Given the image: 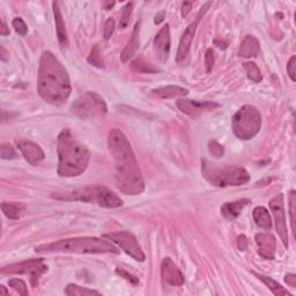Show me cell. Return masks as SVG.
I'll use <instances>...</instances> for the list:
<instances>
[{"label": "cell", "instance_id": "1", "mask_svg": "<svg viewBox=\"0 0 296 296\" xmlns=\"http://www.w3.org/2000/svg\"><path fill=\"white\" fill-rule=\"evenodd\" d=\"M109 151L115 161L116 184L123 193L138 195L145 191V183L130 141L121 130L112 129L108 136Z\"/></svg>", "mask_w": 296, "mask_h": 296}, {"label": "cell", "instance_id": "2", "mask_svg": "<svg viewBox=\"0 0 296 296\" xmlns=\"http://www.w3.org/2000/svg\"><path fill=\"white\" fill-rule=\"evenodd\" d=\"M37 90L40 96L52 106L66 102L72 93L66 68L51 51H44L40 59Z\"/></svg>", "mask_w": 296, "mask_h": 296}, {"label": "cell", "instance_id": "3", "mask_svg": "<svg viewBox=\"0 0 296 296\" xmlns=\"http://www.w3.org/2000/svg\"><path fill=\"white\" fill-rule=\"evenodd\" d=\"M58 175L61 177H76L87 169L90 151L81 144L71 130H63L57 139Z\"/></svg>", "mask_w": 296, "mask_h": 296}, {"label": "cell", "instance_id": "4", "mask_svg": "<svg viewBox=\"0 0 296 296\" xmlns=\"http://www.w3.org/2000/svg\"><path fill=\"white\" fill-rule=\"evenodd\" d=\"M38 253H78V254H103L120 253L112 242L107 239L98 238H73L59 240L57 242L41 244L35 248Z\"/></svg>", "mask_w": 296, "mask_h": 296}, {"label": "cell", "instance_id": "5", "mask_svg": "<svg viewBox=\"0 0 296 296\" xmlns=\"http://www.w3.org/2000/svg\"><path fill=\"white\" fill-rule=\"evenodd\" d=\"M51 197L64 202H81L96 204L106 208H118L123 206V200L104 185H90L83 189H76L65 192L52 193Z\"/></svg>", "mask_w": 296, "mask_h": 296}, {"label": "cell", "instance_id": "6", "mask_svg": "<svg viewBox=\"0 0 296 296\" xmlns=\"http://www.w3.org/2000/svg\"><path fill=\"white\" fill-rule=\"evenodd\" d=\"M202 174L209 184L218 188L241 186L250 181V174L243 167L218 165L208 160L202 161Z\"/></svg>", "mask_w": 296, "mask_h": 296}, {"label": "cell", "instance_id": "7", "mask_svg": "<svg viewBox=\"0 0 296 296\" xmlns=\"http://www.w3.org/2000/svg\"><path fill=\"white\" fill-rule=\"evenodd\" d=\"M234 134L241 140H251L262 127V115L253 106H243L231 120Z\"/></svg>", "mask_w": 296, "mask_h": 296}, {"label": "cell", "instance_id": "8", "mask_svg": "<svg viewBox=\"0 0 296 296\" xmlns=\"http://www.w3.org/2000/svg\"><path fill=\"white\" fill-rule=\"evenodd\" d=\"M71 111L80 120L86 121L96 116L106 115L108 108L104 100L98 94L95 92H87L73 102Z\"/></svg>", "mask_w": 296, "mask_h": 296}, {"label": "cell", "instance_id": "9", "mask_svg": "<svg viewBox=\"0 0 296 296\" xmlns=\"http://www.w3.org/2000/svg\"><path fill=\"white\" fill-rule=\"evenodd\" d=\"M48 271L43 259H29L21 263L11 264L2 268V274H26L30 277V282L34 287L37 286L40 277Z\"/></svg>", "mask_w": 296, "mask_h": 296}, {"label": "cell", "instance_id": "10", "mask_svg": "<svg viewBox=\"0 0 296 296\" xmlns=\"http://www.w3.org/2000/svg\"><path fill=\"white\" fill-rule=\"evenodd\" d=\"M102 238L107 239L110 241V242L118 245L123 251L135 259L136 262H144L146 259L145 253L143 252V250H141L135 236L130 233V231H115V233L104 234Z\"/></svg>", "mask_w": 296, "mask_h": 296}, {"label": "cell", "instance_id": "11", "mask_svg": "<svg viewBox=\"0 0 296 296\" xmlns=\"http://www.w3.org/2000/svg\"><path fill=\"white\" fill-rule=\"evenodd\" d=\"M270 209L275 221V229L279 234L282 243L288 248V231L286 225V211H285V197L282 193L275 195L270 200Z\"/></svg>", "mask_w": 296, "mask_h": 296}, {"label": "cell", "instance_id": "12", "mask_svg": "<svg viewBox=\"0 0 296 296\" xmlns=\"http://www.w3.org/2000/svg\"><path fill=\"white\" fill-rule=\"evenodd\" d=\"M177 108L185 113V115L190 116L191 118H197L204 112L212 111L214 109H218L220 104L216 102L211 101H192V100H185L181 98L176 102Z\"/></svg>", "mask_w": 296, "mask_h": 296}, {"label": "cell", "instance_id": "13", "mask_svg": "<svg viewBox=\"0 0 296 296\" xmlns=\"http://www.w3.org/2000/svg\"><path fill=\"white\" fill-rule=\"evenodd\" d=\"M162 281L168 286L180 287L184 284V275L171 258H165L161 265Z\"/></svg>", "mask_w": 296, "mask_h": 296}, {"label": "cell", "instance_id": "14", "mask_svg": "<svg viewBox=\"0 0 296 296\" xmlns=\"http://www.w3.org/2000/svg\"><path fill=\"white\" fill-rule=\"evenodd\" d=\"M254 241L257 244L258 254L264 259L272 261L275 257L277 241L272 234L259 233L254 236Z\"/></svg>", "mask_w": 296, "mask_h": 296}, {"label": "cell", "instance_id": "15", "mask_svg": "<svg viewBox=\"0 0 296 296\" xmlns=\"http://www.w3.org/2000/svg\"><path fill=\"white\" fill-rule=\"evenodd\" d=\"M170 29L169 25H165L162 28L159 30L155 38H154V49L157 53L159 58L162 63L168 61L170 52Z\"/></svg>", "mask_w": 296, "mask_h": 296}, {"label": "cell", "instance_id": "16", "mask_svg": "<svg viewBox=\"0 0 296 296\" xmlns=\"http://www.w3.org/2000/svg\"><path fill=\"white\" fill-rule=\"evenodd\" d=\"M17 148H19V151L22 153V155H24L26 160L33 166H37L45 157L43 149L41 148L37 144L33 143V141H19V143H17Z\"/></svg>", "mask_w": 296, "mask_h": 296}, {"label": "cell", "instance_id": "17", "mask_svg": "<svg viewBox=\"0 0 296 296\" xmlns=\"http://www.w3.org/2000/svg\"><path fill=\"white\" fill-rule=\"evenodd\" d=\"M197 26L198 22L194 21L191 24L188 28L185 29V31L182 35L181 41H180V45H179V50H177V54H176V62L177 63H182L184 59L188 57L191 44H192L193 37L195 35V30H197Z\"/></svg>", "mask_w": 296, "mask_h": 296}, {"label": "cell", "instance_id": "18", "mask_svg": "<svg viewBox=\"0 0 296 296\" xmlns=\"http://www.w3.org/2000/svg\"><path fill=\"white\" fill-rule=\"evenodd\" d=\"M140 22L138 21L134 26L133 31H132V35L130 37V41L127 42L126 47L123 50V52L121 54V59L123 63H126L127 61L134 56V53L136 52V50L139 49V44H140Z\"/></svg>", "mask_w": 296, "mask_h": 296}, {"label": "cell", "instance_id": "19", "mask_svg": "<svg viewBox=\"0 0 296 296\" xmlns=\"http://www.w3.org/2000/svg\"><path fill=\"white\" fill-rule=\"evenodd\" d=\"M52 7H53L54 22H56V30H57L59 44H61V47L63 49H65L68 47V38H67V33H66L65 24H64V20H63L61 8H59V5H58L57 2L52 3Z\"/></svg>", "mask_w": 296, "mask_h": 296}, {"label": "cell", "instance_id": "20", "mask_svg": "<svg viewBox=\"0 0 296 296\" xmlns=\"http://www.w3.org/2000/svg\"><path fill=\"white\" fill-rule=\"evenodd\" d=\"M259 41L252 35L245 36L242 43L240 45L239 56L243 58H252L257 57L259 53Z\"/></svg>", "mask_w": 296, "mask_h": 296}, {"label": "cell", "instance_id": "21", "mask_svg": "<svg viewBox=\"0 0 296 296\" xmlns=\"http://www.w3.org/2000/svg\"><path fill=\"white\" fill-rule=\"evenodd\" d=\"M250 203L249 199H241L236 200L233 203H226L224 206L221 207V214L225 218L229 219V220H234L238 218L241 213H242L243 208Z\"/></svg>", "mask_w": 296, "mask_h": 296}, {"label": "cell", "instance_id": "22", "mask_svg": "<svg viewBox=\"0 0 296 296\" xmlns=\"http://www.w3.org/2000/svg\"><path fill=\"white\" fill-rule=\"evenodd\" d=\"M152 94L161 98H174L179 96H186L189 94V90L180 86H165V87L155 88L152 90Z\"/></svg>", "mask_w": 296, "mask_h": 296}, {"label": "cell", "instance_id": "23", "mask_svg": "<svg viewBox=\"0 0 296 296\" xmlns=\"http://www.w3.org/2000/svg\"><path fill=\"white\" fill-rule=\"evenodd\" d=\"M2 211L5 216L11 220H17L20 219L26 211V206L21 203H5L2 204Z\"/></svg>", "mask_w": 296, "mask_h": 296}, {"label": "cell", "instance_id": "24", "mask_svg": "<svg viewBox=\"0 0 296 296\" xmlns=\"http://www.w3.org/2000/svg\"><path fill=\"white\" fill-rule=\"evenodd\" d=\"M253 220L256 222V225L263 229L270 230L272 228L271 215L265 207L258 206L253 209Z\"/></svg>", "mask_w": 296, "mask_h": 296}, {"label": "cell", "instance_id": "25", "mask_svg": "<svg viewBox=\"0 0 296 296\" xmlns=\"http://www.w3.org/2000/svg\"><path fill=\"white\" fill-rule=\"evenodd\" d=\"M253 274L256 275L259 280L263 281L264 284H265L268 288H270V290L274 295H277V296H286V295L290 296L291 295L288 290L285 289L284 287H282L280 284H278V282L274 279H272V278L259 274V273H256V272H253Z\"/></svg>", "mask_w": 296, "mask_h": 296}, {"label": "cell", "instance_id": "26", "mask_svg": "<svg viewBox=\"0 0 296 296\" xmlns=\"http://www.w3.org/2000/svg\"><path fill=\"white\" fill-rule=\"evenodd\" d=\"M64 293L68 296H87V295H100V291L94 289H88L74 284H70L66 286Z\"/></svg>", "mask_w": 296, "mask_h": 296}, {"label": "cell", "instance_id": "27", "mask_svg": "<svg viewBox=\"0 0 296 296\" xmlns=\"http://www.w3.org/2000/svg\"><path fill=\"white\" fill-rule=\"evenodd\" d=\"M243 67H244L245 73H247V76L250 80L253 81V83H261V81L263 80L262 72L254 63L252 62L244 63Z\"/></svg>", "mask_w": 296, "mask_h": 296}, {"label": "cell", "instance_id": "28", "mask_svg": "<svg viewBox=\"0 0 296 296\" xmlns=\"http://www.w3.org/2000/svg\"><path fill=\"white\" fill-rule=\"evenodd\" d=\"M131 68L135 72L139 73H156L159 72L157 68L154 67L151 64L146 63L144 59H135L134 62L131 63Z\"/></svg>", "mask_w": 296, "mask_h": 296}, {"label": "cell", "instance_id": "29", "mask_svg": "<svg viewBox=\"0 0 296 296\" xmlns=\"http://www.w3.org/2000/svg\"><path fill=\"white\" fill-rule=\"evenodd\" d=\"M88 63L90 64V65H93L95 67H98V68L104 67L103 59H102L101 53H100V49L97 45H94L92 51H90L89 57H88Z\"/></svg>", "mask_w": 296, "mask_h": 296}, {"label": "cell", "instance_id": "30", "mask_svg": "<svg viewBox=\"0 0 296 296\" xmlns=\"http://www.w3.org/2000/svg\"><path fill=\"white\" fill-rule=\"evenodd\" d=\"M0 156H2L3 160H14L17 157V154L12 145L3 144L0 146Z\"/></svg>", "mask_w": 296, "mask_h": 296}, {"label": "cell", "instance_id": "31", "mask_svg": "<svg viewBox=\"0 0 296 296\" xmlns=\"http://www.w3.org/2000/svg\"><path fill=\"white\" fill-rule=\"evenodd\" d=\"M8 285L12 287L16 293H19L20 295H28V289H27V285L24 280L21 279H11L8 281Z\"/></svg>", "mask_w": 296, "mask_h": 296}, {"label": "cell", "instance_id": "32", "mask_svg": "<svg viewBox=\"0 0 296 296\" xmlns=\"http://www.w3.org/2000/svg\"><path fill=\"white\" fill-rule=\"evenodd\" d=\"M295 205H296V192L291 190L289 192V215H290V226L291 231L295 233Z\"/></svg>", "mask_w": 296, "mask_h": 296}, {"label": "cell", "instance_id": "33", "mask_svg": "<svg viewBox=\"0 0 296 296\" xmlns=\"http://www.w3.org/2000/svg\"><path fill=\"white\" fill-rule=\"evenodd\" d=\"M132 7H133V4L129 3L126 4L123 8L122 11V17H121V22H120V28L124 29L129 25V21H130V16H131V13H132Z\"/></svg>", "mask_w": 296, "mask_h": 296}, {"label": "cell", "instance_id": "34", "mask_svg": "<svg viewBox=\"0 0 296 296\" xmlns=\"http://www.w3.org/2000/svg\"><path fill=\"white\" fill-rule=\"evenodd\" d=\"M208 151L211 153V155L214 157H221L225 153L224 146L220 145L216 140H211L208 143Z\"/></svg>", "mask_w": 296, "mask_h": 296}, {"label": "cell", "instance_id": "35", "mask_svg": "<svg viewBox=\"0 0 296 296\" xmlns=\"http://www.w3.org/2000/svg\"><path fill=\"white\" fill-rule=\"evenodd\" d=\"M12 24H13V28L15 29V31L19 35L25 36L27 34V31H28V27H27L26 22L22 20L21 17H15Z\"/></svg>", "mask_w": 296, "mask_h": 296}, {"label": "cell", "instance_id": "36", "mask_svg": "<svg viewBox=\"0 0 296 296\" xmlns=\"http://www.w3.org/2000/svg\"><path fill=\"white\" fill-rule=\"evenodd\" d=\"M113 30H115V20L112 17H109L104 24V30H103V36L106 40H109L111 37V35L113 34Z\"/></svg>", "mask_w": 296, "mask_h": 296}, {"label": "cell", "instance_id": "37", "mask_svg": "<svg viewBox=\"0 0 296 296\" xmlns=\"http://www.w3.org/2000/svg\"><path fill=\"white\" fill-rule=\"evenodd\" d=\"M287 73H288L289 78L291 79L293 83L296 81V57L291 56L290 59L288 61V64H287Z\"/></svg>", "mask_w": 296, "mask_h": 296}, {"label": "cell", "instance_id": "38", "mask_svg": "<svg viewBox=\"0 0 296 296\" xmlns=\"http://www.w3.org/2000/svg\"><path fill=\"white\" fill-rule=\"evenodd\" d=\"M205 65H206V70L208 73L212 71L214 65V52L212 49H208L206 51V56H205Z\"/></svg>", "mask_w": 296, "mask_h": 296}, {"label": "cell", "instance_id": "39", "mask_svg": "<svg viewBox=\"0 0 296 296\" xmlns=\"http://www.w3.org/2000/svg\"><path fill=\"white\" fill-rule=\"evenodd\" d=\"M116 272H117L120 275H122L123 278H125L126 280H129L130 282H132V284H133V285H138V284H139V279H138V278H135L134 275H132V274H129V273H127L126 271L121 270V268H117Z\"/></svg>", "mask_w": 296, "mask_h": 296}, {"label": "cell", "instance_id": "40", "mask_svg": "<svg viewBox=\"0 0 296 296\" xmlns=\"http://www.w3.org/2000/svg\"><path fill=\"white\" fill-rule=\"evenodd\" d=\"M238 248L241 251H244V250H247L248 248V239L245 238L244 235H241L239 236L238 239Z\"/></svg>", "mask_w": 296, "mask_h": 296}, {"label": "cell", "instance_id": "41", "mask_svg": "<svg viewBox=\"0 0 296 296\" xmlns=\"http://www.w3.org/2000/svg\"><path fill=\"white\" fill-rule=\"evenodd\" d=\"M191 8H192V3L185 2L182 4V16L185 17L186 15H188L191 11Z\"/></svg>", "mask_w": 296, "mask_h": 296}, {"label": "cell", "instance_id": "42", "mask_svg": "<svg viewBox=\"0 0 296 296\" xmlns=\"http://www.w3.org/2000/svg\"><path fill=\"white\" fill-rule=\"evenodd\" d=\"M285 281H286L287 285L293 287V288H295L296 287V275L295 274H287L285 277Z\"/></svg>", "mask_w": 296, "mask_h": 296}, {"label": "cell", "instance_id": "43", "mask_svg": "<svg viewBox=\"0 0 296 296\" xmlns=\"http://www.w3.org/2000/svg\"><path fill=\"white\" fill-rule=\"evenodd\" d=\"M211 5H212V3H206L205 4V5L200 8V11H199V14H198V16H197V22H199L200 20H202V17H203V15H205V13L207 12V10L209 7H211Z\"/></svg>", "mask_w": 296, "mask_h": 296}, {"label": "cell", "instance_id": "44", "mask_svg": "<svg viewBox=\"0 0 296 296\" xmlns=\"http://www.w3.org/2000/svg\"><path fill=\"white\" fill-rule=\"evenodd\" d=\"M0 59H2V62H7L8 61V58H10V53L7 52V50L4 48V47H2L0 48Z\"/></svg>", "mask_w": 296, "mask_h": 296}, {"label": "cell", "instance_id": "45", "mask_svg": "<svg viewBox=\"0 0 296 296\" xmlns=\"http://www.w3.org/2000/svg\"><path fill=\"white\" fill-rule=\"evenodd\" d=\"M0 35H2V36L10 35V29L7 28V25H6V22L4 19L2 20V30H0Z\"/></svg>", "mask_w": 296, "mask_h": 296}, {"label": "cell", "instance_id": "46", "mask_svg": "<svg viewBox=\"0 0 296 296\" xmlns=\"http://www.w3.org/2000/svg\"><path fill=\"white\" fill-rule=\"evenodd\" d=\"M165 14H166L165 12H161V13H159V14L155 16V20H154V22H155L156 25L161 24V22L163 21V19H165Z\"/></svg>", "mask_w": 296, "mask_h": 296}, {"label": "cell", "instance_id": "47", "mask_svg": "<svg viewBox=\"0 0 296 296\" xmlns=\"http://www.w3.org/2000/svg\"><path fill=\"white\" fill-rule=\"evenodd\" d=\"M214 44L218 45V47L220 48V49H227V47H228V43L224 42V41H222V42H220V41H219V40L214 41Z\"/></svg>", "mask_w": 296, "mask_h": 296}, {"label": "cell", "instance_id": "48", "mask_svg": "<svg viewBox=\"0 0 296 296\" xmlns=\"http://www.w3.org/2000/svg\"><path fill=\"white\" fill-rule=\"evenodd\" d=\"M104 6H106V10H110L111 7L115 6V3H113V2L112 3H106V4H104Z\"/></svg>", "mask_w": 296, "mask_h": 296}, {"label": "cell", "instance_id": "49", "mask_svg": "<svg viewBox=\"0 0 296 296\" xmlns=\"http://www.w3.org/2000/svg\"><path fill=\"white\" fill-rule=\"evenodd\" d=\"M0 291H2V293H4V294H8V290L5 288V286H0Z\"/></svg>", "mask_w": 296, "mask_h": 296}]
</instances>
